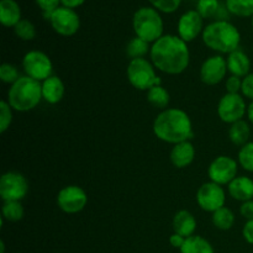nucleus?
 Masks as SVG:
<instances>
[{
  "label": "nucleus",
  "mask_w": 253,
  "mask_h": 253,
  "mask_svg": "<svg viewBox=\"0 0 253 253\" xmlns=\"http://www.w3.org/2000/svg\"><path fill=\"white\" fill-rule=\"evenodd\" d=\"M150 57L156 69L169 76L182 74L190 62L188 43L175 35H163L151 47Z\"/></svg>",
  "instance_id": "f257e3e1"
},
{
  "label": "nucleus",
  "mask_w": 253,
  "mask_h": 253,
  "mask_svg": "<svg viewBox=\"0 0 253 253\" xmlns=\"http://www.w3.org/2000/svg\"><path fill=\"white\" fill-rule=\"evenodd\" d=\"M153 133L158 140L173 145L189 141L193 137L192 120L182 109H166L156 116Z\"/></svg>",
  "instance_id": "f03ea898"
},
{
  "label": "nucleus",
  "mask_w": 253,
  "mask_h": 253,
  "mask_svg": "<svg viewBox=\"0 0 253 253\" xmlns=\"http://www.w3.org/2000/svg\"><path fill=\"white\" fill-rule=\"evenodd\" d=\"M202 39L205 46L219 53L230 54L239 49L241 43V34L227 20H216L207 25L203 30Z\"/></svg>",
  "instance_id": "7ed1b4c3"
},
{
  "label": "nucleus",
  "mask_w": 253,
  "mask_h": 253,
  "mask_svg": "<svg viewBox=\"0 0 253 253\" xmlns=\"http://www.w3.org/2000/svg\"><path fill=\"white\" fill-rule=\"evenodd\" d=\"M42 99V84L39 81L24 76L15 82L7 91V103L12 110L26 111L32 110L40 104Z\"/></svg>",
  "instance_id": "20e7f679"
},
{
  "label": "nucleus",
  "mask_w": 253,
  "mask_h": 253,
  "mask_svg": "<svg viewBox=\"0 0 253 253\" xmlns=\"http://www.w3.org/2000/svg\"><path fill=\"white\" fill-rule=\"evenodd\" d=\"M132 27L136 36L145 40L148 43H155L163 36L165 25L157 9L152 6H142L133 14Z\"/></svg>",
  "instance_id": "39448f33"
},
{
  "label": "nucleus",
  "mask_w": 253,
  "mask_h": 253,
  "mask_svg": "<svg viewBox=\"0 0 253 253\" xmlns=\"http://www.w3.org/2000/svg\"><path fill=\"white\" fill-rule=\"evenodd\" d=\"M126 74L131 85L138 90L147 91L152 86L161 85V78L156 73L155 66L146 58L131 59Z\"/></svg>",
  "instance_id": "423d86ee"
},
{
  "label": "nucleus",
  "mask_w": 253,
  "mask_h": 253,
  "mask_svg": "<svg viewBox=\"0 0 253 253\" xmlns=\"http://www.w3.org/2000/svg\"><path fill=\"white\" fill-rule=\"evenodd\" d=\"M29 192V182L19 172L4 173L0 177V197L4 202H21Z\"/></svg>",
  "instance_id": "0eeeda50"
},
{
  "label": "nucleus",
  "mask_w": 253,
  "mask_h": 253,
  "mask_svg": "<svg viewBox=\"0 0 253 253\" xmlns=\"http://www.w3.org/2000/svg\"><path fill=\"white\" fill-rule=\"evenodd\" d=\"M22 68L27 77L35 81H46L52 76L53 64L51 58L44 52L30 51L22 58Z\"/></svg>",
  "instance_id": "6e6552de"
},
{
  "label": "nucleus",
  "mask_w": 253,
  "mask_h": 253,
  "mask_svg": "<svg viewBox=\"0 0 253 253\" xmlns=\"http://www.w3.org/2000/svg\"><path fill=\"white\" fill-rule=\"evenodd\" d=\"M239 162L229 156H219L210 163L208 175L210 182L219 185H229L237 177Z\"/></svg>",
  "instance_id": "1a4fd4ad"
},
{
  "label": "nucleus",
  "mask_w": 253,
  "mask_h": 253,
  "mask_svg": "<svg viewBox=\"0 0 253 253\" xmlns=\"http://www.w3.org/2000/svg\"><path fill=\"white\" fill-rule=\"evenodd\" d=\"M88 204L85 190L78 185H67L59 190L57 195V205L66 214L81 212Z\"/></svg>",
  "instance_id": "9d476101"
},
{
  "label": "nucleus",
  "mask_w": 253,
  "mask_h": 253,
  "mask_svg": "<svg viewBox=\"0 0 253 253\" xmlns=\"http://www.w3.org/2000/svg\"><path fill=\"white\" fill-rule=\"evenodd\" d=\"M52 29L61 36H73L78 32L81 27V19L74 9H69L66 6H59L54 10L49 19Z\"/></svg>",
  "instance_id": "9b49d317"
},
{
  "label": "nucleus",
  "mask_w": 253,
  "mask_h": 253,
  "mask_svg": "<svg viewBox=\"0 0 253 253\" xmlns=\"http://www.w3.org/2000/svg\"><path fill=\"white\" fill-rule=\"evenodd\" d=\"M246 113V103L244 96L240 94L226 93L217 104V115L221 121L226 124H234L242 120Z\"/></svg>",
  "instance_id": "f8f14e48"
},
{
  "label": "nucleus",
  "mask_w": 253,
  "mask_h": 253,
  "mask_svg": "<svg viewBox=\"0 0 253 253\" xmlns=\"http://www.w3.org/2000/svg\"><path fill=\"white\" fill-rule=\"evenodd\" d=\"M226 194L221 185L214 182H207L198 189L197 203L204 211L215 212L225 207Z\"/></svg>",
  "instance_id": "ddd939ff"
},
{
  "label": "nucleus",
  "mask_w": 253,
  "mask_h": 253,
  "mask_svg": "<svg viewBox=\"0 0 253 253\" xmlns=\"http://www.w3.org/2000/svg\"><path fill=\"white\" fill-rule=\"evenodd\" d=\"M227 71V61L224 57L220 54L211 56L200 67V79L207 85H216L224 81Z\"/></svg>",
  "instance_id": "4468645a"
},
{
  "label": "nucleus",
  "mask_w": 253,
  "mask_h": 253,
  "mask_svg": "<svg viewBox=\"0 0 253 253\" xmlns=\"http://www.w3.org/2000/svg\"><path fill=\"white\" fill-rule=\"evenodd\" d=\"M178 36L185 41L192 42L203 34L204 30V19L200 16L197 10H188L178 20L177 25Z\"/></svg>",
  "instance_id": "2eb2a0df"
},
{
  "label": "nucleus",
  "mask_w": 253,
  "mask_h": 253,
  "mask_svg": "<svg viewBox=\"0 0 253 253\" xmlns=\"http://www.w3.org/2000/svg\"><path fill=\"white\" fill-rule=\"evenodd\" d=\"M227 190L232 199L237 202H249L253 199V179L246 175L236 177L229 185Z\"/></svg>",
  "instance_id": "dca6fc26"
},
{
  "label": "nucleus",
  "mask_w": 253,
  "mask_h": 253,
  "mask_svg": "<svg viewBox=\"0 0 253 253\" xmlns=\"http://www.w3.org/2000/svg\"><path fill=\"white\" fill-rule=\"evenodd\" d=\"M195 158V148L190 141L177 143L170 151V162L177 168H185L193 163Z\"/></svg>",
  "instance_id": "f3484780"
},
{
  "label": "nucleus",
  "mask_w": 253,
  "mask_h": 253,
  "mask_svg": "<svg viewBox=\"0 0 253 253\" xmlns=\"http://www.w3.org/2000/svg\"><path fill=\"white\" fill-rule=\"evenodd\" d=\"M227 69L231 76H236L239 78H245L250 74L251 69V61L249 56L241 48L231 52L227 57Z\"/></svg>",
  "instance_id": "a211bd4d"
},
{
  "label": "nucleus",
  "mask_w": 253,
  "mask_h": 253,
  "mask_svg": "<svg viewBox=\"0 0 253 253\" xmlns=\"http://www.w3.org/2000/svg\"><path fill=\"white\" fill-rule=\"evenodd\" d=\"M64 96V84L59 77L51 76L42 82V99L46 103L58 104Z\"/></svg>",
  "instance_id": "6ab92c4d"
},
{
  "label": "nucleus",
  "mask_w": 253,
  "mask_h": 253,
  "mask_svg": "<svg viewBox=\"0 0 253 253\" xmlns=\"http://www.w3.org/2000/svg\"><path fill=\"white\" fill-rule=\"evenodd\" d=\"M173 230L175 234L188 239L197 230V219L188 210H179L173 217Z\"/></svg>",
  "instance_id": "aec40b11"
},
{
  "label": "nucleus",
  "mask_w": 253,
  "mask_h": 253,
  "mask_svg": "<svg viewBox=\"0 0 253 253\" xmlns=\"http://www.w3.org/2000/svg\"><path fill=\"white\" fill-rule=\"evenodd\" d=\"M21 20V7L16 0H0V21L5 27H15Z\"/></svg>",
  "instance_id": "412c9836"
},
{
  "label": "nucleus",
  "mask_w": 253,
  "mask_h": 253,
  "mask_svg": "<svg viewBox=\"0 0 253 253\" xmlns=\"http://www.w3.org/2000/svg\"><path fill=\"white\" fill-rule=\"evenodd\" d=\"M250 136H251V127L247 124V121L240 120L231 124V126H230L229 138L237 147H242L246 143H249Z\"/></svg>",
  "instance_id": "4be33fe9"
},
{
  "label": "nucleus",
  "mask_w": 253,
  "mask_h": 253,
  "mask_svg": "<svg viewBox=\"0 0 253 253\" xmlns=\"http://www.w3.org/2000/svg\"><path fill=\"white\" fill-rule=\"evenodd\" d=\"M180 253H215L211 244L204 237L199 235H193V236L185 239L184 245L180 249Z\"/></svg>",
  "instance_id": "5701e85b"
},
{
  "label": "nucleus",
  "mask_w": 253,
  "mask_h": 253,
  "mask_svg": "<svg viewBox=\"0 0 253 253\" xmlns=\"http://www.w3.org/2000/svg\"><path fill=\"white\" fill-rule=\"evenodd\" d=\"M170 100L169 93L162 85H155L147 90V101L157 109L166 110Z\"/></svg>",
  "instance_id": "b1692460"
},
{
  "label": "nucleus",
  "mask_w": 253,
  "mask_h": 253,
  "mask_svg": "<svg viewBox=\"0 0 253 253\" xmlns=\"http://www.w3.org/2000/svg\"><path fill=\"white\" fill-rule=\"evenodd\" d=\"M212 224L216 229L221 231H227L231 229L235 224V214L231 209L222 207L221 209L212 212Z\"/></svg>",
  "instance_id": "393cba45"
},
{
  "label": "nucleus",
  "mask_w": 253,
  "mask_h": 253,
  "mask_svg": "<svg viewBox=\"0 0 253 253\" xmlns=\"http://www.w3.org/2000/svg\"><path fill=\"white\" fill-rule=\"evenodd\" d=\"M227 11L239 17L253 16V0H226Z\"/></svg>",
  "instance_id": "a878e982"
},
{
  "label": "nucleus",
  "mask_w": 253,
  "mask_h": 253,
  "mask_svg": "<svg viewBox=\"0 0 253 253\" xmlns=\"http://www.w3.org/2000/svg\"><path fill=\"white\" fill-rule=\"evenodd\" d=\"M150 51L151 47L148 46V42H146L145 40L140 39V37L137 36L131 39L130 42L127 43V46H126V54H127L131 59L145 58V56Z\"/></svg>",
  "instance_id": "bb28decb"
},
{
  "label": "nucleus",
  "mask_w": 253,
  "mask_h": 253,
  "mask_svg": "<svg viewBox=\"0 0 253 253\" xmlns=\"http://www.w3.org/2000/svg\"><path fill=\"white\" fill-rule=\"evenodd\" d=\"M25 210L21 202H4L1 208V217L7 221L16 222L24 217Z\"/></svg>",
  "instance_id": "cd10ccee"
},
{
  "label": "nucleus",
  "mask_w": 253,
  "mask_h": 253,
  "mask_svg": "<svg viewBox=\"0 0 253 253\" xmlns=\"http://www.w3.org/2000/svg\"><path fill=\"white\" fill-rule=\"evenodd\" d=\"M220 10H221V5L219 0H198L197 11L203 19L217 17Z\"/></svg>",
  "instance_id": "c85d7f7f"
},
{
  "label": "nucleus",
  "mask_w": 253,
  "mask_h": 253,
  "mask_svg": "<svg viewBox=\"0 0 253 253\" xmlns=\"http://www.w3.org/2000/svg\"><path fill=\"white\" fill-rule=\"evenodd\" d=\"M237 162L245 170L253 173V142L246 143L240 148Z\"/></svg>",
  "instance_id": "c756f323"
},
{
  "label": "nucleus",
  "mask_w": 253,
  "mask_h": 253,
  "mask_svg": "<svg viewBox=\"0 0 253 253\" xmlns=\"http://www.w3.org/2000/svg\"><path fill=\"white\" fill-rule=\"evenodd\" d=\"M15 35L24 41H31L36 37V27L30 20L22 19L16 26L14 27Z\"/></svg>",
  "instance_id": "7c9ffc66"
},
{
  "label": "nucleus",
  "mask_w": 253,
  "mask_h": 253,
  "mask_svg": "<svg viewBox=\"0 0 253 253\" xmlns=\"http://www.w3.org/2000/svg\"><path fill=\"white\" fill-rule=\"evenodd\" d=\"M21 78L19 73V69L16 66L10 63H2L0 66V79L6 84H14Z\"/></svg>",
  "instance_id": "2f4dec72"
},
{
  "label": "nucleus",
  "mask_w": 253,
  "mask_h": 253,
  "mask_svg": "<svg viewBox=\"0 0 253 253\" xmlns=\"http://www.w3.org/2000/svg\"><path fill=\"white\" fill-rule=\"evenodd\" d=\"M148 2L160 12L172 14L177 11L178 7L182 4V0H148Z\"/></svg>",
  "instance_id": "473e14b6"
},
{
  "label": "nucleus",
  "mask_w": 253,
  "mask_h": 253,
  "mask_svg": "<svg viewBox=\"0 0 253 253\" xmlns=\"http://www.w3.org/2000/svg\"><path fill=\"white\" fill-rule=\"evenodd\" d=\"M12 121V108L9 103L2 100L0 103V132L4 133L10 127Z\"/></svg>",
  "instance_id": "72a5a7b5"
},
{
  "label": "nucleus",
  "mask_w": 253,
  "mask_h": 253,
  "mask_svg": "<svg viewBox=\"0 0 253 253\" xmlns=\"http://www.w3.org/2000/svg\"><path fill=\"white\" fill-rule=\"evenodd\" d=\"M36 5L42 10V15L46 20L51 19V15L54 10L61 6V0H35Z\"/></svg>",
  "instance_id": "f704fd0d"
},
{
  "label": "nucleus",
  "mask_w": 253,
  "mask_h": 253,
  "mask_svg": "<svg viewBox=\"0 0 253 253\" xmlns=\"http://www.w3.org/2000/svg\"><path fill=\"white\" fill-rule=\"evenodd\" d=\"M225 88H226L227 93L239 94V91H241V88H242V79L236 76H230L229 78L226 79Z\"/></svg>",
  "instance_id": "c9c22d12"
},
{
  "label": "nucleus",
  "mask_w": 253,
  "mask_h": 253,
  "mask_svg": "<svg viewBox=\"0 0 253 253\" xmlns=\"http://www.w3.org/2000/svg\"><path fill=\"white\" fill-rule=\"evenodd\" d=\"M241 91L242 95L253 101V73H250L249 76L242 79Z\"/></svg>",
  "instance_id": "e433bc0d"
},
{
  "label": "nucleus",
  "mask_w": 253,
  "mask_h": 253,
  "mask_svg": "<svg viewBox=\"0 0 253 253\" xmlns=\"http://www.w3.org/2000/svg\"><path fill=\"white\" fill-rule=\"evenodd\" d=\"M240 214L246 220H253V199L242 203L240 207Z\"/></svg>",
  "instance_id": "4c0bfd02"
},
{
  "label": "nucleus",
  "mask_w": 253,
  "mask_h": 253,
  "mask_svg": "<svg viewBox=\"0 0 253 253\" xmlns=\"http://www.w3.org/2000/svg\"><path fill=\"white\" fill-rule=\"evenodd\" d=\"M242 236L247 244L253 245V220H247L242 229Z\"/></svg>",
  "instance_id": "58836bf2"
},
{
  "label": "nucleus",
  "mask_w": 253,
  "mask_h": 253,
  "mask_svg": "<svg viewBox=\"0 0 253 253\" xmlns=\"http://www.w3.org/2000/svg\"><path fill=\"white\" fill-rule=\"evenodd\" d=\"M184 242H185V237H183V236H180V235H178V234H173V235H170V237H169V244H170V246L172 247H174V249H182V246L183 245H184Z\"/></svg>",
  "instance_id": "ea45409f"
},
{
  "label": "nucleus",
  "mask_w": 253,
  "mask_h": 253,
  "mask_svg": "<svg viewBox=\"0 0 253 253\" xmlns=\"http://www.w3.org/2000/svg\"><path fill=\"white\" fill-rule=\"evenodd\" d=\"M85 2V0H61L62 6L69 7V9H76V7L82 6Z\"/></svg>",
  "instance_id": "a19ab883"
},
{
  "label": "nucleus",
  "mask_w": 253,
  "mask_h": 253,
  "mask_svg": "<svg viewBox=\"0 0 253 253\" xmlns=\"http://www.w3.org/2000/svg\"><path fill=\"white\" fill-rule=\"evenodd\" d=\"M247 118H249V121L253 125V101H251L250 105L247 106Z\"/></svg>",
  "instance_id": "79ce46f5"
},
{
  "label": "nucleus",
  "mask_w": 253,
  "mask_h": 253,
  "mask_svg": "<svg viewBox=\"0 0 253 253\" xmlns=\"http://www.w3.org/2000/svg\"><path fill=\"white\" fill-rule=\"evenodd\" d=\"M0 253H5V245H4V241H0Z\"/></svg>",
  "instance_id": "37998d69"
},
{
  "label": "nucleus",
  "mask_w": 253,
  "mask_h": 253,
  "mask_svg": "<svg viewBox=\"0 0 253 253\" xmlns=\"http://www.w3.org/2000/svg\"><path fill=\"white\" fill-rule=\"evenodd\" d=\"M251 24H252V30H253V16H252V21H251Z\"/></svg>",
  "instance_id": "c03bdc74"
}]
</instances>
